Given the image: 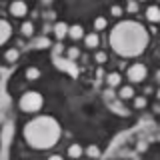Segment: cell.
Segmentation results:
<instances>
[{"mask_svg":"<svg viewBox=\"0 0 160 160\" xmlns=\"http://www.w3.org/2000/svg\"><path fill=\"white\" fill-rule=\"evenodd\" d=\"M108 42L118 56L134 58V56H140L146 50L150 36H148V30L140 22H136V20H122L108 34Z\"/></svg>","mask_w":160,"mask_h":160,"instance_id":"1","label":"cell"},{"mask_svg":"<svg viewBox=\"0 0 160 160\" xmlns=\"http://www.w3.org/2000/svg\"><path fill=\"white\" fill-rule=\"evenodd\" d=\"M60 138V124L52 116H36L24 124V140L36 150H48Z\"/></svg>","mask_w":160,"mask_h":160,"instance_id":"2","label":"cell"},{"mask_svg":"<svg viewBox=\"0 0 160 160\" xmlns=\"http://www.w3.org/2000/svg\"><path fill=\"white\" fill-rule=\"evenodd\" d=\"M20 108L24 110V112H28V114H34V112H38L40 108H42V104H44V100H42V94L36 92V90H28V92H24L22 96H20Z\"/></svg>","mask_w":160,"mask_h":160,"instance_id":"3","label":"cell"},{"mask_svg":"<svg viewBox=\"0 0 160 160\" xmlns=\"http://www.w3.org/2000/svg\"><path fill=\"white\" fill-rule=\"evenodd\" d=\"M126 76H128L130 82H134V84L144 82V80H146V76H148V68L144 66V64L136 62V64H132V66L126 70Z\"/></svg>","mask_w":160,"mask_h":160,"instance_id":"4","label":"cell"},{"mask_svg":"<svg viewBox=\"0 0 160 160\" xmlns=\"http://www.w3.org/2000/svg\"><path fill=\"white\" fill-rule=\"evenodd\" d=\"M8 12H10V16H14V18H22V16H26L28 6H26L24 0H14V2L8 6Z\"/></svg>","mask_w":160,"mask_h":160,"instance_id":"5","label":"cell"},{"mask_svg":"<svg viewBox=\"0 0 160 160\" xmlns=\"http://www.w3.org/2000/svg\"><path fill=\"white\" fill-rule=\"evenodd\" d=\"M144 16H146V20L150 24H160V6H156V4L148 6L146 12H144Z\"/></svg>","mask_w":160,"mask_h":160,"instance_id":"6","label":"cell"},{"mask_svg":"<svg viewBox=\"0 0 160 160\" xmlns=\"http://www.w3.org/2000/svg\"><path fill=\"white\" fill-rule=\"evenodd\" d=\"M0 26H2V32H0V42L6 44L8 40H10V36H12V26H10L8 18H2V20H0Z\"/></svg>","mask_w":160,"mask_h":160,"instance_id":"7","label":"cell"},{"mask_svg":"<svg viewBox=\"0 0 160 160\" xmlns=\"http://www.w3.org/2000/svg\"><path fill=\"white\" fill-rule=\"evenodd\" d=\"M68 32H70V26L66 22H56L54 24V36H56V40H64L68 36Z\"/></svg>","mask_w":160,"mask_h":160,"instance_id":"8","label":"cell"},{"mask_svg":"<svg viewBox=\"0 0 160 160\" xmlns=\"http://www.w3.org/2000/svg\"><path fill=\"white\" fill-rule=\"evenodd\" d=\"M118 96H120V100H132L136 96V90H134V86H120Z\"/></svg>","mask_w":160,"mask_h":160,"instance_id":"9","label":"cell"},{"mask_svg":"<svg viewBox=\"0 0 160 160\" xmlns=\"http://www.w3.org/2000/svg\"><path fill=\"white\" fill-rule=\"evenodd\" d=\"M120 82H122V76H120L118 72H110V74H106V86H108V88H118Z\"/></svg>","mask_w":160,"mask_h":160,"instance_id":"10","label":"cell"},{"mask_svg":"<svg viewBox=\"0 0 160 160\" xmlns=\"http://www.w3.org/2000/svg\"><path fill=\"white\" fill-rule=\"evenodd\" d=\"M86 34H84V28L80 26V24H72L70 26V32H68V38H72V40H80V38H84Z\"/></svg>","mask_w":160,"mask_h":160,"instance_id":"11","label":"cell"},{"mask_svg":"<svg viewBox=\"0 0 160 160\" xmlns=\"http://www.w3.org/2000/svg\"><path fill=\"white\" fill-rule=\"evenodd\" d=\"M98 42H100V38H98V32H96V30L84 36V44H86V48H96Z\"/></svg>","mask_w":160,"mask_h":160,"instance_id":"12","label":"cell"},{"mask_svg":"<svg viewBox=\"0 0 160 160\" xmlns=\"http://www.w3.org/2000/svg\"><path fill=\"white\" fill-rule=\"evenodd\" d=\"M84 152H86V150L80 146V144H70V146H68V156L70 158H80Z\"/></svg>","mask_w":160,"mask_h":160,"instance_id":"13","label":"cell"},{"mask_svg":"<svg viewBox=\"0 0 160 160\" xmlns=\"http://www.w3.org/2000/svg\"><path fill=\"white\" fill-rule=\"evenodd\" d=\"M20 32H22V36L30 38V36L34 34V24H32V22H24L22 26H20Z\"/></svg>","mask_w":160,"mask_h":160,"instance_id":"14","label":"cell"},{"mask_svg":"<svg viewBox=\"0 0 160 160\" xmlns=\"http://www.w3.org/2000/svg\"><path fill=\"white\" fill-rule=\"evenodd\" d=\"M24 76H26V80H38L40 78V70L34 68V66H30V68H26Z\"/></svg>","mask_w":160,"mask_h":160,"instance_id":"15","label":"cell"},{"mask_svg":"<svg viewBox=\"0 0 160 160\" xmlns=\"http://www.w3.org/2000/svg\"><path fill=\"white\" fill-rule=\"evenodd\" d=\"M18 56H20V52H18V48H8L6 50V62H16L18 60Z\"/></svg>","mask_w":160,"mask_h":160,"instance_id":"16","label":"cell"},{"mask_svg":"<svg viewBox=\"0 0 160 160\" xmlns=\"http://www.w3.org/2000/svg\"><path fill=\"white\" fill-rule=\"evenodd\" d=\"M132 100H134V108H136V110H142V108H146V106H148L146 96H134Z\"/></svg>","mask_w":160,"mask_h":160,"instance_id":"17","label":"cell"},{"mask_svg":"<svg viewBox=\"0 0 160 160\" xmlns=\"http://www.w3.org/2000/svg\"><path fill=\"white\" fill-rule=\"evenodd\" d=\"M106 26H108L106 18H104V16H96V20H94V30H96V32H100V30H104Z\"/></svg>","mask_w":160,"mask_h":160,"instance_id":"18","label":"cell"},{"mask_svg":"<svg viewBox=\"0 0 160 160\" xmlns=\"http://www.w3.org/2000/svg\"><path fill=\"white\" fill-rule=\"evenodd\" d=\"M66 56H68V60H76V58L80 56V48H78V46H70V48L66 50Z\"/></svg>","mask_w":160,"mask_h":160,"instance_id":"19","label":"cell"},{"mask_svg":"<svg viewBox=\"0 0 160 160\" xmlns=\"http://www.w3.org/2000/svg\"><path fill=\"white\" fill-rule=\"evenodd\" d=\"M86 154H88L90 158H98L100 156V148L96 146V144H90V146L86 148Z\"/></svg>","mask_w":160,"mask_h":160,"instance_id":"20","label":"cell"},{"mask_svg":"<svg viewBox=\"0 0 160 160\" xmlns=\"http://www.w3.org/2000/svg\"><path fill=\"white\" fill-rule=\"evenodd\" d=\"M126 10L130 14L138 12V0H128V2H126Z\"/></svg>","mask_w":160,"mask_h":160,"instance_id":"21","label":"cell"},{"mask_svg":"<svg viewBox=\"0 0 160 160\" xmlns=\"http://www.w3.org/2000/svg\"><path fill=\"white\" fill-rule=\"evenodd\" d=\"M110 14H112L114 18H120L122 16V8H120L118 4H112V6H110Z\"/></svg>","mask_w":160,"mask_h":160,"instance_id":"22","label":"cell"},{"mask_svg":"<svg viewBox=\"0 0 160 160\" xmlns=\"http://www.w3.org/2000/svg\"><path fill=\"white\" fill-rule=\"evenodd\" d=\"M106 58H108V56H106V52H100V50H98L96 54H94V60H96L98 64H104V62H106Z\"/></svg>","mask_w":160,"mask_h":160,"instance_id":"23","label":"cell"},{"mask_svg":"<svg viewBox=\"0 0 160 160\" xmlns=\"http://www.w3.org/2000/svg\"><path fill=\"white\" fill-rule=\"evenodd\" d=\"M48 160H64L60 154H52V156H48Z\"/></svg>","mask_w":160,"mask_h":160,"instance_id":"24","label":"cell"},{"mask_svg":"<svg viewBox=\"0 0 160 160\" xmlns=\"http://www.w3.org/2000/svg\"><path fill=\"white\" fill-rule=\"evenodd\" d=\"M138 150H140V152H142V150H146V144H144V142H140V144H138Z\"/></svg>","mask_w":160,"mask_h":160,"instance_id":"25","label":"cell"},{"mask_svg":"<svg viewBox=\"0 0 160 160\" xmlns=\"http://www.w3.org/2000/svg\"><path fill=\"white\" fill-rule=\"evenodd\" d=\"M156 82L160 84V70H156Z\"/></svg>","mask_w":160,"mask_h":160,"instance_id":"26","label":"cell"},{"mask_svg":"<svg viewBox=\"0 0 160 160\" xmlns=\"http://www.w3.org/2000/svg\"><path fill=\"white\" fill-rule=\"evenodd\" d=\"M156 98H158V100H160V88H158V92H156Z\"/></svg>","mask_w":160,"mask_h":160,"instance_id":"27","label":"cell"},{"mask_svg":"<svg viewBox=\"0 0 160 160\" xmlns=\"http://www.w3.org/2000/svg\"><path fill=\"white\" fill-rule=\"evenodd\" d=\"M138 2H144V0H138Z\"/></svg>","mask_w":160,"mask_h":160,"instance_id":"28","label":"cell"}]
</instances>
